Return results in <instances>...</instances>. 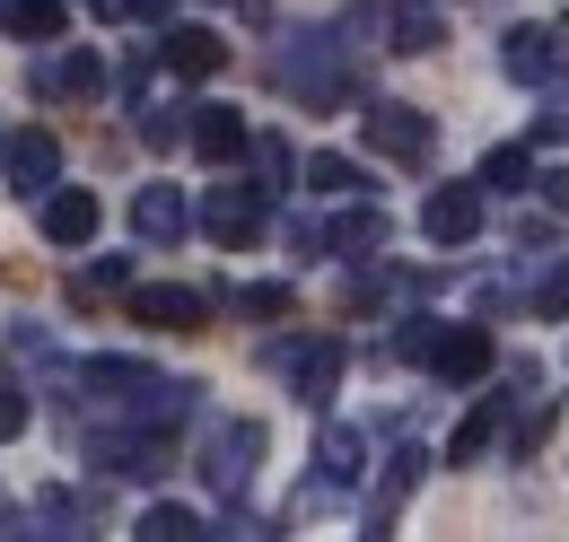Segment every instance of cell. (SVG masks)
Listing matches in <instances>:
<instances>
[{
    "label": "cell",
    "instance_id": "obj_1",
    "mask_svg": "<svg viewBox=\"0 0 569 542\" xmlns=\"http://www.w3.org/2000/svg\"><path fill=\"white\" fill-rule=\"evenodd\" d=\"M368 149H377V158H403V167H421L429 149H438V132H429L421 106H377V114H368Z\"/></svg>",
    "mask_w": 569,
    "mask_h": 542
},
{
    "label": "cell",
    "instance_id": "obj_2",
    "mask_svg": "<svg viewBox=\"0 0 569 542\" xmlns=\"http://www.w3.org/2000/svg\"><path fill=\"white\" fill-rule=\"evenodd\" d=\"M421 359L447 377V385H473V377L491 368V333H473V324H456V333H429Z\"/></svg>",
    "mask_w": 569,
    "mask_h": 542
},
{
    "label": "cell",
    "instance_id": "obj_3",
    "mask_svg": "<svg viewBox=\"0 0 569 542\" xmlns=\"http://www.w3.org/2000/svg\"><path fill=\"white\" fill-rule=\"evenodd\" d=\"M132 315L158 324V333H202V315H211V307H202V289H141V298H132Z\"/></svg>",
    "mask_w": 569,
    "mask_h": 542
},
{
    "label": "cell",
    "instance_id": "obj_4",
    "mask_svg": "<svg viewBox=\"0 0 569 542\" xmlns=\"http://www.w3.org/2000/svg\"><path fill=\"white\" fill-rule=\"evenodd\" d=\"M53 167H62L53 132H18V140H9V184H18V193H44V184H53Z\"/></svg>",
    "mask_w": 569,
    "mask_h": 542
},
{
    "label": "cell",
    "instance_id": "obj_5",
    "mask_svg": "<svg viewBox=\"0 0 569 542\" xmlns=\"http://www.w3.org/2000/svg\"><path fill=\"white\" fill-rule=\"evenodd\" d=\"M97 219H106L97 193H53V202H44V237H53V245H88Z\"/></svg>",
    "mask_w": 569,
    "mask_h": 542
},
{
    "label": "cell",
    "instance_id": "obj_6",
    "mask_svg": "<svg viewBox=\"0 0 569 542\" xmlns=\"http://www.w3.org/2000/svg\"><path fill=\"white\" fill-rule=\"evenodd\" d=\"M289 359V377H298V394H307V403H325V394H333V377H342V350H333V341H307V350H281Z\"/></svg>",
    "mask_w": 569,
    "mask_h": 542
},
{
    "label": "cell",
    "instance_id": "obj_7",
    "mask_svg": "<svg viewBox=\"0 0 569 542\" xmlns=\"http://www.w3.org/2000/svg\"><path fill=\"white\" fill-rule=\"evenodd\" d=\"M219 62H228V44H219L211 27H176V36H167V70H184V79H211Z\"/></svg>",
    "mask_w": 569,
    "mask_h": 542
},
{
    "label": "cell",
    "instance_id": "obj_8",
    "mask_svg": "<svg viewBox=\"0 0 569 542\" xmlns=\"http://www.w3.org/2000/svg\"><path fill=\"white\" fill-rule=\"evenodd\" d=\"M254 228H263V202H254L246 184H228V193L211 202V237H219V245H246Z\"/></svg>",
    "mask_w": 569,
    "mask_h": 542
},
{
    "label": "cell",
    "instance_id": "obj_9",
    "mask_svg": "<svg viewBox=\"0 0 569 542\" xmlns=\"http://www.w3.org/2000/svg\"><path fill=\"white\" fill-rule=\"evenodd\" d=\"M193 149H202V158H237V149H246L237 106H202V114H193Z\"/></svg>",
    "mask_w": 569,
    "mask_h": 542
},
{
    "label": "cell",
    "instance_id": "obj_10",
    "mask_svg": "<svg viewBox=\"0 0 569 542\" xmlns=\"http://www.w3.org/2000/svg\"><path fill=\"white\" fill-rule=\"evenodd\" d=\"M473 228H482V202H473V193H438V202H429V237H438V245H465Z\"/></svg>",
    "mask_w": 569,
    "mask_h": 542
},
{
    "label": "cell",
    "instance_id": "obj_11",
    "mask_svg": "<svg viewBox=\"0 0 569 542\" xmlns=\"http://www.w3.org/2000/svg\"><path fill=\"white\" fill-rule=\"evenodd\" d=\"M132 219H141V237H184V228H193V210H184V193H167V184H149Z\"/></svg>",
    "mask_w": 569,
    "mask_h": 542
},
{
    "label": "cell",
    "instance_id": "obj_12",
    "mask_svg": "<svg viewBox=\"0 0 569 542\" xmlns=\"http://www.w3.org/2000/svg\"><path fill=\"white\" fill-rule=\"evenodd\" d=\"M0 18H9V27H18V36H36V44H53V36H62V27H71V9H62V0H9V9H0Z\"/></svg>",
    "mask_w": 569,
    "mask_h": 542
},
{
    "label": "cell",
    "instance_id": "obj_13",
    "mask_svg": "<svg viewBox=\"0 0 569 542\" xmlns=\"http://www.w3.org/2000/svg\"><path fill=\"white\" fill-rule=\"evenodd\" d=\"M36 88H44V97H97V88H106V62H97V53H71L53 79L36 70Z\"/></svg>",
    "mask_w": 569,
    "mask_h": 542
},
{
    "label": "cell",
    "instance_id": "obj_14",
    "mask_svg": "<svg viewBox=\"0 0 569 542\" xmlns=\"http://www.w3.org/2000/svg\"><path fill=\"white\" fill-rule=\"evenodd\" d=\"M508 70H517V79H543V70H552V36H543V27H517V36H508Z\"/></svg>",
    "mask_w": 569,
    "mask_h": 542
},
{
    "label": "cell",
    "instance_id": "obj_15",
    "mask_svg": "<svg viewBox=\"0 0 569 542\" xmlns=\"http://www.w3.org/2000/svg\"><path fill=\"white\" fill-rule=\"evenodd\" d=\"M526 175H535V149H491L482 158V184H499V193H517Z\"/></svg>",
    "mask_w": 569,
    "mask_h": 542
},
{
    "label": "cell",
    "instance_id": "obj_16",
    "mask_svg": "<svg viewBox=\"0 0 569 542\" xmlns=\"http://www.w3.org/2000/svg\"><path fill=\"white\" fill-rule=\"evenodd\" d=\"M141 534H149V542H184V534H202V516H193V508H149Z\"/></svg>",
    "mask_w": 569,
    "mask_h": 542
},
{
    "label": "cell",
    "instance_id": "obj_17",
    "mask_svg": "<svg viewBox=\"0 0 569 542\" xmlns=\"http://www.w3.org/2000/svg\"><path fill=\"white\" fill-rule=\"evenodd\" d=\"M351 455H359V438H342V429H333V438L316 446V464H325V473H333V481H351V473H359Z\"/></svg>",
    "mask_w": 569,
    "mask_h": 542
},
{
    "label": "cell",
    "instance_id": "obj_18",
    "mask_svg": "<svg viewBox=\"0 0 569 542\" xmlns=\"http://www.w3.org/2000/svg\"><path fill=\"white\" fill-rule=\"evenodd\" d=\"M307 184H316V193H351L359 167H342V158H316V167H307Z\"/></svg>",
    "mask_w": 569,
    "mask_h": 542
},
{
    "label": "cell",
    "instance_id": "obj_19",
    "mask_svg": "<svg viewBox=\"0 0 569 542\" xmlns=\"http://www.w3.org/2000/svg\"><path fill=\"white\" fill-rule=\"evenodd\" d=\"M482 446H491V411H473V420H465V429H456V464H473V455H482Z\"/></svg>",
    "mask_w": 569,
    "mask_h": 542
},
{
    "label": "cell",
    "instance_id": "obj_20",
    "mask_svg": "<svg viewBox=\"0 0 569 542\" xmlns=\"http://www.w3.org/2000/svg\"><path fill=\"white\" fill-rule=\"evenodd\" d=\"M237 315H289V289H237Z\"/></svg>",
    "mask_w": 569,
    "mask_h": 542
},
{
    "label": "cell",
    "instance_id": "obj_21",
    "mask_svg": "<svg viewBox=\"0 0 569 542\" xmlns=\"http://www.w3.org/2000/svg\"><path fill=\"white\" fill-rule=\"evenodd\" d=\"M18 429H27V394L0 377V438H18Z\"/></svg>",
    "mask_w": 569,
    "mask_h": 542
},
{
    "label": "cell",
    "instance_id": "obj_22",
    "mask_svg": "<svg viewBox=\"0 0 569 542\" xmlns=\"http://www.w3.org/2000/svg\"><path fill=\"white\" fill-rule=\"evenodd\" d=\"M543 140H569V106H552V114H543Z\"/></svg>",
    "mask_w": 569,
    "mask_h": 542
},
{
    "label": "cell",
    "instance_id": "obj_23",
    "mask_svg": "<svg viewBox=\"0 0 569 542\" xmlns=\"http://www.w3.org/2000/svg\"><path fill=\"white\" fill-rule=\"evenodd\" d=\"M543 184H552V202H561V210H569V167H561V175H543Z\"/></svg>",
    "mask_w": 569,
    "mask_h": 542
}]
</instances>
